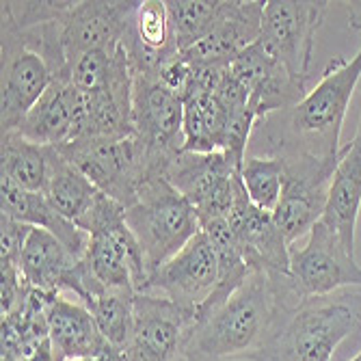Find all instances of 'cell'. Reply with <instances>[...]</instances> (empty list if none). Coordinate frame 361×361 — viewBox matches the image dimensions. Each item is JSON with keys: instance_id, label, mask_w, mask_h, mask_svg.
Masks as SVG:
<instances>
[{"instance_id": "1", "label": "cell", "mask_w": 361, "mask_h": 361, "mask_svg": "<svg viewBox=\"0 0 361 361\" xmlns=\"http://www.w3.org/2000/svg\"><path fill=\"white\" fill-rule=\"evenodd\" d=\"M359 78L361 44L355 56L336 54L326 63L322 78L297 106L259 119L247 154L279 158L286 171L334 178L344 117Z\"/></svg>"}, {"instance_id": "2", "label": "cell", "mask_w": 361, "mask_h": 361, "mask_svg": "<svg viewBox=\"0 0 361 361\" xmlns=\"http://www.w3.org/2000/svg\"><path fill=\"white\" fill-rule=\"evenodd\" d=\"M303 299L290 275L253 271L229 297L197 316L190 361H269L292 310Z\"/></svg>"}, {"instance_id": "3", "label": "cell", "mask_w": 361, "mask_h": 361, "mask_svg": "<svg viewBox=\"0 0 361 361\" xmlns=\"http://www.w3.org/2000/svg\"><path fill=\"white\" fill-rule=\"evenodd\" d=\"M355 334H361V288L310 297L288 316L269 361H331Z\"/></svg>"}, {"instance_id": "4", "label": "cell", "mask_w": 361, "mask_h": 361, "mask_svg": "<svg viewBox=\"0 0 361 361\" xmlns=\"http://www.w3.org/2000/svg\"><path fill=\"white\" fill-rule=\"evenodd\" d=\"M91 184L126 210L137 204L141 184L165 176L169 158L154 154L137 135L128 139H80L59 147Z\"/></svg>"}, {"instance_id": "5", "label": "cell", "mask_w": 361, "mask_h": 361, "mask_svg": "<svg viewBox=\"0 0 361 361\" xmlns=\"http://www.w3.org/2000/svg\"><path fill=\"white\" fill-rule=\"evenodd\" d=\"M126 221L143 251L147 279L202 232L195 208L165 176H152L141 184L137 204L126 210Z\"/></svg>"}, {"instance_id": "6", "label": "cell", "mask_w": 361, "mask_h": 361, "mask_svg": "<svg viewBox=\"0 0 361 361\" xmlns=\"http://www.w3.org/2000/svg\"><path fill=\"white\" fill-rule=\"evenodd\" d=\"M46 59L32 50L13 18L9 0L0 7V126L3 135L18 133L28 111L52 85Z\"/></svg>"}, {"instance_id": "7", "label": "cell", "mask_w": 361, "mask_h": 361, "mask_svg": "<svg viewBox=\"0 0 361 361\" xmlns=\"http://www.w3.org/2000/svg\"><path fill=\"white\" fill-rule=\"evenodd\" d=\"M326 0H267L257 44L301 80H310L316 32L324 22Z\"/></svg>"}, {"instance_id": "8", "label": "cell", "mask_w": 361, "mask_h": 361, "mask_svg": "<svg viewBox=\"0 0 361 361\" xmlns=\"http://www.w3.org/2000/svg\"><path fill=\"white\" fill-rule=\"evenodd\" d=\"M290 279L301 299L324 297L344 288H361V267L355 253L320 219L303 247H290Z\"/></svg>"}, {"instance_id": "9", "label": "cell", "mask_w": 361, "mask_h": 361, "mask_svg": "<svg viewBox=\"0 0 361 361\" xmlns=\"http://www.w3.org/2000/svg\"><path fill=\"white\" fill-rule=\"evenodd\" d=\"M197 314L158 294H137L128 361H190L188 342Z\"/></svg>"}, {"instance_id": "10", "label": "cell", "mask_w": 361, "mask_h": 361, "mask_svg": "<svg viewBox=\"0 0 361 361\" xmlns=\"http://www.w3.org/2000/svg\"><path fill=\"white\" fill-rule=\"evenodd\" d=\"M216 283V251L206 232H200L186 243L180 253H176L169 262L152 273L145 292L141 294H158V297H165L176 305L197 314V310L212 297Z\"/></svg>"}, {"instance_id": "11", "label": "cell", "mask_w": 361, "mask_h": 361, "mask_svg": "<svg viewBox=\"0 0 361 361\" xmlns=\"http://www.w3.org/2000/svg\"><path fill=\"white\" fill-rule=\"evenodd\" d=\"M139 0H80L65 3L61 16V42L68 65L91 50L121 46L126 28Z\"/></svg>"}, {"instance_id": "12", "label": "cell", "mask_w": 361, "mask_h": 361, "mask_svg": "<svg viewBox=\"0 0 361 361\" xmlns=\"http://www.w3.org/2000/svg\"><path fill=\"white\" fill-rule=\"evenodd\" d=\"M229 74L249 93V109L257 121L297 106L307 95V80L294 78L257 42L232 61Z\"/></svg>"}, {"instance_id": "13", "label": "cell", "mask_w": 361, "mask_h": 361, "mask_svg": "<svg viewBox=\"0 0 361 361\" xmlns=\"http://www.w3.org/2000/svg\"><path fill=\"white\" fill-rule=\"evenodd\" d=\"M135 135L158 156L173 158L182 152L184 100L154 76H135L133 87Z\"/></svg>"}, {"instance_id": "14", "label": "cell", "mask_w": 361, "mask_h": 361, "mask_svg": "<svg viewBox=\"0 0 361 361\" xmlns=\"http://www.w3.org/2000/svg\"><path fill=\"white\" fill-rule=\"evenodd\" d=\"M262 18H264L262 0H221L208 35L182 52V56L192 65L229 68L236 54L259 39Z\"/></svg>"}, {"instance_id": "15", "label": "cell", "mask_w": 361, "mask_h": 361, "mask_svg": "<svg viewBox=\"0 0 361 361\" xmlns=\"http://www.w3.org/2000/svg\"><path fill=\"white\" fill-rule=\"evenodd\" d=\"M227 225L234 232L251 271L290 275V245L273 221V214L251 204L243 180L236 190L234 206L227 214Z\"/></svg>"}, {"instance_id": "16", "label": "cell", "mask_w": 361, "mask_h": 361, "mask_svg": "<svg viewBox=\"0 0 361 361\" xmlns=\"http://www.w3.org/2000/svg\"><path fill=\"white\" fill-rule=\"evenodd\" d=\"M121 46L133 76H158L169 61L180 56L167 0H139L130 16Z\"/></svg>"}, {"instance_id": "17", "label": "cell", "mask_w": 361, "mask_h": 361, "mask_svg": "<svg viewBox=\"0 0 361 361\" xmlns=\"http://www.w3.org/2000/svg\"><path fill=\"white\" fill-rule=\"evenodd\" d=\"M80 117V93L70 76H56L39 102L28 111L18 135L46 145L63 147L74 141Z\"/></svg>"}, {"instance_id": "18", "label": "cell", "mask_w": 361, "mask_h": 361, "mask_svg": "<svg viewBox=\"0 0 361 361\" xmlns=\"http://www.w3.org/2000/svg\"><path fill=\"white\" fill-rule=\"evenodd\" d=\"M361 210V104L359 123L350 143L342 147L340 162L329 182L322 221L340 236L344 247L355 253L357 219Z\"/></svg>"}, {"instance_id": "19", "label": "cell", "mask_w": 361, "mask_h": 361, "mask_svg": "<svg viewBox=\"0 0 361 361\" xmlns=\"http://www.w3.org/2000/svg\"><path fill=\"white\" fill-rule=\"evenodd\" d=\"M238 176L223 152H178L165 169V180L197 210L208 206Z\"/></svg>"}, {"instance_id": "20", "label": "cell", "mask_w": 361, "mask_h": 361, "mask_svg": "<svg viewBox=\"0 0 361 361\" xmlns=\"http://www.w3.org/2000/svg\"><path fill=\"white\" fill-rule=\"evenodd\" d=\"M329 182V178L314 173L286 171L281 200L271 214L290 247L307 238L312 227L322 219Z\"/></svg>"}, {"instance_id": "21", "label": "cell", "mask_w": 361, "mask_h": 361, "mask_svg": "<svg viewBox=\"0 0 361 361\" xmlns=\"http://www.w3.org/2000/svg\"><path fill=\"white\" fill-rule=\"evenodd\" d=\"M48 338L56 361L95 357L109 346L91 312L82 303L63 299L61 294L48 312Z\"/></svg>"}, {"instance_id": "22", "label": "cell", "mask_w": 361, "mask_h": 361, "mask_svg": "<svg viewBox=\"0 0 361 361\" xmlns=\"http://www.w3.org/2000/svg\"><path fill=\"white\" fill-rule=\"evenodd\" d=\"M82 257L74 255L56 236L46 229L32 227L20 257V271L24 281L46 292L68 290V283Z\"/></svg>"}, {"instance_id": "23", "label": "cell", "mask_w": 361, "mask_h": 361, "mask_svg": "<svg viewBox=\"0 0 361 361\" xmlns=\"http://www.w3.org/2000/svg\"><path fill=\"white\" fill-rule=\"evenodd\" d=\"M3 214L11 216L20 223H26L30 227L46 229L48 234L56 236L74 255L82 257L89 245V234L68 221L63 214H59L44 192H30L24 188L13 186L11 182L3 180Z\"/></svg>"}, {"instance_id": "24", "label": "cell", "mask_w": 361, "mask_h": 361, "mask_svg": "<svg viewBox=\"0 0 361 361\" xmlns=\"http://www.w3.org/2000/svg\"><path fill=\"white\" fill-rule=\"evenodd\" d=\"M54 147L37 145L18 133L3 135L0 171L3 180L30 192H44L50 180Z\"/></svg>"}, {"instance_id": "25", "label": "cell", "mask_w": 361, "mask_h": 361, "mask_svg": "<svg viewBox=\"0 0 361 361\" xmlns=\"http://www.w3.org/2000/svg\"><path fill=\"white\" fill-rule=\"evenodd\" d=\"M44 195L59 214L78 225L93 208L95 200L100 197V190L61 154L59 147H54L50 180Z\"/></svg>"}, {"instance_id": "26", "label": "cell", "mask_w": 361, "mask_h": 361, "mask_svg": "<svg viewBox=\"0 0 361 361\" xmlns=\"http://www.w3.org/2000/svg\"><path fill=\"white\" fill-rule=\"evenodd\" d=\"M225 128V111L208 91H190L184 97V123L182 139L184 152L210 154L221 149V137Z\"/></svg>"}, {"instance_id": "27", "label": "cell", "mask_w": 361, "mask_h": 361, "mask_svg": "<svg viewBox=\"0 0 361 361\" xmlns=\"http://www.w3.org/2000/svg\"><path fill=\"white\" fill-rule=\"evenodd\" d=\"M135 297H137V292L130 288L104 290L100 294H95L85 305L91 312L104 340L113 346L126 348L130 334H133Z\"/></svg>"}, {"instance_id": "28", "label": "cell", "mask_w": 361, "mask_h": 361, "mask_svg": "<svg viewBox=\"0 0 361 361\" xmlns=\"http://www.w3.org/2000/svg\"><path fill=\"white\" fill-rule=\"evenodd\" d=\"M238 176L253 206L267 212H273L277 208L286 178L283 162L279 158L247 154Z\"/></svg>"}, {"instance_id": "29", "label": "cell", "mask_w": 361, "mask_h": 361, "mask_svg": "<svg viewBox=\"0 0 361 361\" xmlns=\"http://www.w3.org/2000/svg\"><path fill=\"white\" fill-rule=\"evenodd\" d=\"M221 0H167L180 54L202 42L219 13Z\"/></svg>"}, {"instance_id": "30", "label": "cell", "mask_w": 361, "mask_h": 361, "mask_svg": "<svg viewBox=\"0 0 361 361\" xmlns=\"http://www.w3.org/2000/svg\"><path fill=\"white\" fill-rule=\"evenodd\" d=\"M0 229H3V264L20 267V257L32 227L3 214L0 216Z\"/></svg>"}, {"instance_id": "31", "label": "cell", "mask_w": 361, "mask_h": 361, "mask_svg": "<svg viewBox=\"0 0 361 361\" xmlns=\"http://www.w3.org/2000/svg\"><path fill=\"white\" fill-rule=\"evenodd\" d=\"M70 361H95V357H82V359H70Z\"/></svg>"}, {"instance_id": "32", "label": "cell", "mask_w": 361, "mask_h": 361, "mask_svg": "<svg viewBox=\"0 0 361 361\" xmlns=\"http://www.w3.org/2000/svg\"><path fill=\"white\" fill-rule=\"evenodd\" d=\"M350 361H361V350H359V355H357V357H353Z\"/></svg>"}]
</instances>
